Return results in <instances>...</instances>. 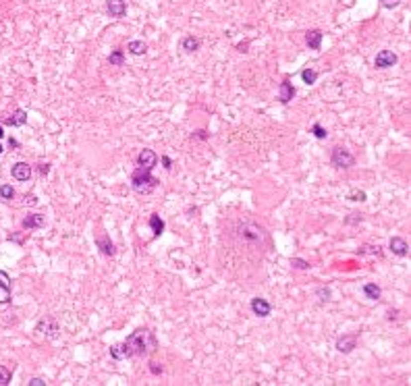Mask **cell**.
Here are the masks:
<instances>
[{
    "mask_svg": "<svg viewBox=\"0 0 411 386\" xmlns=\"http://www.w3.org/2000/svg\"><path fill=\"white\" fill-rule=\"evenodd\" d=\"M27 384H29V386H46V382H44L42 378H31Z\"/></svg>",
    "mask_w": 411,
    "mask_h": 386,
    "instance_id": "obj_36",
    "label": "cell"
},
{
    "mask_svg": "<svg viewBox=\"0 0 411 386\" xmlns=\"http://www.w3.org/2000/svg\"><path fill=\"white\" fill-rule=\"evenodd\" d=\"M27 239V232H15V235H10L8 241H13V243H23Z\"/></svg>",
    "mask_w": 411,
    "mask_h": 386,
    "instance_id": "obj_35",
    "label": "cell"
},
{
    "mask_svg": "<svg viewBox=\"0 0 411 386\" xmlns=\"http://www.w3.org/2000/svg\"><path fill=\"white\" fill-rule=\"evenodd\" d=\"M361 220H363V214H349L343 222H345V225H359Z\"/></svg>",
    "mask_w": 411,
    "mask_h": 386,
    "instance_id": "obj_32",
    "label": "cell"
},
{
    "mask_svg": "<svg viewBox=\"0 0 411 386\" xmlns=\"http://www.w3.org/2000/svg\"><path fill=\"white\" fill-rule=\"evenodd\" d=\"M2 123L8 125V127H23V125L27 123V112L23 110V108H17L10 116H4Z\"/></svg>",
    "mask_w": 411,
    "mask_h": 386,
    "instance_id": "obj_16",
    "label": "cell"
},
{
    "mask_svg": "<svg viewBox=\"0 0 411 386\" xmlns=\"http://www.w3.org/2000/svg\"><path fill=\"white\" fill-rule=\"evenodd\" d=\"M10 174H13V179L19 181V183H27L31 179V166L27 162H17V164L10 168Z\"/></svg>",
    "mask_w": 411,
    "mask_h": 386,
    "instance_id": "obj_11",
    "label": "cell"
},
{
    "mask_svg": "<svg viewBox=\"0 0 411 386\" xmlns=\"http://www.w3.org/2000/svg\"><path fill=\"white\" fill-rule=\"evenodd\" d=\"M36 330L42 332L44 336H48V338H56L58 332H61V326H58V322L54 318H44V320L38 322Z\"/></svg>",
    "mask_w": 411,
    "mask_h": 386,
    "instance_id": "obj_5",
    "label": "cell"
},
{
    "mask_svg": "<svg viewBox=\"0 0 411 386\" xmlns=\"http://www.w3.org/2000/svg\"><path fill=\"white\" fill-rule=\"evenodd\" d=\"M235 237L245 247H262V243L266 241V231L251 220H241L237 229H235Z\"/></svg>",
    "mask_w": 411,
    "mask_h": 386,
    "instance_id": "obj_2",
    "label": "cell"
},
{
    "mask_svg": "<svg viewBox=\"0 0 411 386\" xmlns=\"http://www.w3.org/2000/svg\"><path fill=\"white\" fill-rule=\"evenodd\" d=\"M199 46H202V42H199L197 38H193V36H185L181 40V50H185V52H197Z\"/></svg>",
    "mask_w": 411,
    "mask_h": 386,
    "instance_id": "obj_22",
    "label": "cell"
},
{
    "mask_svg": "<svg viewBox=\"0 0 411 386\" xmlns=\"http://www.w3.org/2000/svg\"><path fill=\"white\" fill-rule=\"evenodd\" d=\"M150 372L158 376V374H162V366H158V364H150Z\"/></svg>",
    "mask_w": 411,
    "mask_h": 386,
    "instance_id": "obj_38",
    "label": "cell"
},
{
    "mask_svg": "<svg viewBox=\"0 0 411 386\" xmlns=\"http://www.w3.org/2000/svg\"><path fill=\"white\" fill-rule=\"evenodd\" d=\"M127 50H129V54H133V56H142V54H146L148 46H146L144 40H131L127 44Z\"/></svg>",
    "mask_w": 411,
    "mask_h": 386,
    "instance_id": "obj_21",
    "label": "cell"
},
{
    "mask_svg": "<svg viewBox=\"0 0 411 386\" xmlns=\"http://www.w3.org/2000/svg\"><path fill=\"white\" fill-rule=\"evenodd\" d=\"M10 303V278L4 270H0V309Z\"/></svg>",
    "mask_w": 411,
    "mask_h": 386,
    "instance_id": "obj_10",
    "label": "cell"
},
{
    "mask_svg": "<svg viewBox=\"0 0 411 386\" xmlns=\"http://www.w3.org/2000/svg\"><path fill=\"white\" fill-rule=\"evenodd\" d=\"M15 197V189L10 185H0V200L4 202H10Z\"/></svg>",
    "mask_w": 411,
    "mask_h": 386,
    "instance_id": "obj_26",
    "label": "cell"
},
{
    "mask_svg": "<svg viewBox=\"0 0 411 386\" xmlns=\"http://www.w3.org/2000/svg\"><path fill=\"white\" fill-rule=\"evenodd\" d=\"M380 4H382L384 8H389V10H393V8H397L399 4H401V0H380Z\"/></svg>",
    "mask_w": 411,
    "mask_h": 386,
    "instance_id": "obj_34",
    "label": "cell"
},
{
    "mask_svg": "<svg viewBox=\"0 0 411 386\" xmlns=\"http://www.w3.org/2000/svg\"><path fill=\"white\" fill-rule=\"evenodd\" d=\"M322 40H324V33L320 29L305 31V44H308L312 50H320L322 48Z\"/></svg>",
    "mask_w": 411,
    "mask_h": 386,
    "instance_id": "obj_17",
    "label": "cell"
},
{
    "mask_svg": "<svg viewBox=\"0 0 411 386\" xmlns=\"http://www.w3.org/2000/svg\"><path fill=\"white\" fill-rule=\"evenodd\" d=\"M96 247H98V251H100L102 255H106V257H112V255L116 253V247H114V243L110 241L108 235L96 237Z\"/></svg>",
    "mask_w": 411,
    "mask_h": 386,
    "instance_id": "obj_13",
    "label": "cell"
},
{
    "mask_svg": "<svg viewBox=\"0 0 411 386\" xmlns=\"http://www.w3.org/2000/svg\"><path fill=\"white\" fill-rule=\"evenodd\" d=\"M361 293L366 295V299H370V301H378L382 297V289L376 283H366L361 287Z\"/></svg>",
    "mask_w": 411,
    "mask_h": 386,
    "instance_id": "obj_19",
    "label": "cell"
},
{
    "mask_svg": "<svg viewBox=\"0 0 411 386\" xmlns=\"http://www.w3.org/2000/svg\"><path fill=\"white\" fill-rule=\"evenodd\" d=\"M330 162L334 168H340V170H347L351 166H355V156L343 146H336L332 148V154H330Z\"/></svg>",
    "mask_w": 411,
    "mask_h": 386,
    "instance_id": "obj_4",
    "label": "cell"
},
{
    "mask_svg": "<svg viewBox=\"0 0 411 386\" xmlns=\"http://www.w3.org/2000/svg\"><path fill=\"white\" fill-rule=\"evenodd\" d=\"M395 318H397V311L391 309V311H389V320H395Z\"/></svg>",
    "mask_w": 411,
    "mask_h": 386,
    "instance_id": "obj_42",
    "label": "cell"
},
{
    "mask_svg": "<svg viewBox=\"0 0 411 386\" xmlns=\"http://www.w3.org/2000/svg\"><path fill=\"white\" fill-rule=\"evenodd\" d=\"M293 98H295V87H293V83L289 79H285L283 83H280V87H278V102L280 104H289Z\"/></svg>",
    "mask_w": 411,
    "mask_h": 386,
    "instance_id": "obj_15",
    "label": "cell"
},
{
    "mask_svg": "<svg viewBox=\"0 0 411 386\" xmlns=\"http://www.w3.org/2000/svg\"><path fill=\"white\" fill-rule=\"evenodd\" d=\"M156 349V338L148 328H139L133 334H129L123 343L110 347V357L114 361H123L135 355H146Z\"/></svg>",
    "mask_w": 411,
    "mask_h": 386,
    "instance_id": "obj_1",
    "label": "cell"
},
{
    "mask_svg": "<svg viewBox=\"0 0 411 386\" xmlns=\"http://www.w3.org/2000/svg\"><path fill=\"white\" fill-rule=\"evenodd\" d=\"M357 255H376V257H382V249L378 245H359L357 247Z\"/></svg>",
    "mask_w": 411,
    "mask_h": 386,
    "instance_id": "obj_24",
    "label": "cell"
},
{
    "mask_svg": "<svg viewBox=\"0 0 411 386\" xmlns=\"http://www.w3.org/2000/svg\"><path fill=\"white\" fill-rule=\"evenodd\" d=\"M148 222H150V229H152V232H154V237H160L162 232H164V229H166V225H164V220H162L158 214H152Z\"/></svg>",
    "mask_w": 411,
    "mask_h": 386,
    "instance_id": "obj_20",
    "label": "cell"
},
{
    "mask_svg": "<svg viewBox=\"0 0 411 386\" xmlns=\"http://www.w3.org/2000/svg\"><path fill=\"white\" fill-rule=\"evenodd\" d=\"M156 164H158V154H156L154 150H148V148H144L142 152H139V156H137V166L154 170V166H156Z\"/></svg>",
    "mask_w": 411,
    "mask_h": 386,
    "instance_id": "obj_8",
    "label": "cell"
},
{
    "mask_svg": "<svg viewBox=\"0 0 411 386\" xmlns=\"http://www.w3.org/2000/svg\"><path fill=\"white\" fill-rule=\"evenodd\" d=\"M44 225H46L44 214H27L21 222V227L25 231H36V229H42Z\"/></svg>",
    "mask_w": 411,
    "mask_h": 386,
    "instance_id": "obj_14",
    "label": "cell"
},
{
    "mask_svg": "<svg viewBox=\"0 0 411 386\" xmlns=\"http://www.w3.org/2000/svg\"><path fill=\"white\" fill-rule=\"evenodd\" d=\"M357 338H359V334L355 332V334H343V336H338L336 338V351L338 353H351V351L355 349V345H357Z\"/></svg>",
    "mask_w": 411,
    "mask_h": 386,
    "instance_id": "obj_9",
    "label": "cell"
},
{
    "mask_svg": "<svg viewBox=\"0 0 411 386\" xmlns=\"http://www.w3.org/2000/svg\"><path fill=\"white\" fill-rule=\"evenodd\" d=\"M38 170H40V174H48L50 172V164H40Z\"/></svg>",
    "mask_w": 411,
    "mask_h": 386,
    "instance_id": "obj_39",
    "label": "cell"
},
{
    "mask_svg": "<svg viewBox=\"0 0 411 386\" xmlns=\"http://www.w3.org/2000/svg\"><path fill=\"white\" fill-rule=\"evenodd\" d=\"M8 146L10 148H19V142H17V139H13V137H8Z\"/></svg>",
    "mask_w": 411,
    "mask_h": 386,
    "instance_id": "obj_41",
    "label": "cell"
},
{
    "mask_svg": "<svg viewBox=\"0 0 411 386\" xmlns=\"http://www.w3.org/2000/svg\"><path fill=\"white\" fill-rule=\"evenodd\" d=\"M249 308H251L253 315H257V318H268V315L272 313V306H270V301L264 299V297H253Z\"/></svg>",
    "mask_w": 411,
    "mask_h": 386,
    "instance_id": "obj_6",
    "label": "cell"
},
{
    "mask_svg": "<svg viewBox=\"0 0 411 386\" xmlns=\"http://www.w3.org/2000/svg\"><path fill=\"white\" fill-rule=\"evenodd\" d=\"M158 179L156 177H152V170L150 168H142V166H137L133 172H131V187H133V191L139 193V195H150L152 191L158 187Z\"/></svg>",
    "mask_w": 411,
    "mask_h": 386,
    "instance_id": "obj_3",
    "label": "cell"
},
{
    "mask_svg": "<svg viewBox=\"0 0 411 386\" xmlns=\"http://www.w3.org/2000/svg\"><path fill=\"white\" fill-rule=\"evenodd\" d=\"M208 137H210V133L204 131V129H199V131H195V133L191 135V139H197V142H206Z\"/></svg>",
    "mask_w": 411,
    "mask_h": 386,
    "instance_id": "obj_33",
    "label": "cell"
},
{
    "mask_svg": "<svg viewBox=\"0 0 411 386\" xmlns=\"http://www.w3.org/2000/svg\"><path fill=\"white\" fill-rule=\"evenodd\" d=\"M291 266H293V268H297V270H308V268H310V262L301 260V257H291Z\"/></svg>",
    "mask_w": 411,
    "mask_h": 386,
    "instance_id": "obj_30",
    "label": "cell"
},
{
    "mask_svg": "<svg viewBox=\"0 0 411 386\" xmlns=\"http://www.w3.org/2000/svg\"><path fill=\"white\" fill-rule=\"evenodd\" d=\"M330 295H332L330 289H326V287H320L318 291H316V297H318L322 303H324V301H330Z\"/></svg>",
    "mask_w": 411,
    "mask_h": 386,
    "instance_id": "obj_31",
    "label": "cell"
},
{
    "mask_svg": "<svg viewBox=\"0 0 411 386\" xmlns=\"http://www.w3.org/2000/svg\"><path fill=\"white\" fill-rule=\"evenodd\" d=\"M397 54L393 52V50H380L378 54H376V58H374V67L376 69H391V67H395L397 65Z\"/></svg>",
    "mask_w": 411,
    "mask_h": 386,
    "instance_id": "obj_7",
    "label": "cell"
},
{
    "mask_svg": "<svg viewBox=\"0 0 411 386\" xmlns=\"http://www.w3.org/2000/svg\"><path fill=\"white\" fill-rule=\"evenodd\" d=\"M2 137H4V129H2V127H0V139H2Z\"/></svg>",
    "mask_w": 411,
    "mask_h": 386,
    "instance_id": "obj_43",
    "label": "cell"
},
{
    "mask_svg": "<svg viewBox=\"0 0 411 386\" xmlns=\"http://www.w3.org/2000/svg\"><path fill=\"white\" fill-rule=\"evenodd\" d=\"M347 200L349 202H366L368 195H366V191H361V189H353V191L347 193Z\"/></svg>",
    "mask_w": 411,
    "mask_h": 386,
    "instance_id": "obj_28",
    "label": "cell"
},
{
    "mask_svg": "<svg viewBox=\"0 0 411 386\" xmlns=\"http://www.w3.org/2000/svg\"><path fill=\"white\" fill-rule=\"evenodd\" d=\"M2 152H4V148H2V146H0V156H2Z\"/></svg>",
    "mask_w": 411,
    "mask_h": 386,
    "instance_id": "obj_44",
    "label": "cell"
},
{
    "mask_svg": "<svg viewBox=\"0 0 411 386\" xmlns=\"http://www.w3.org/2000/svg\"><path fill=\"white\" fill-rule=\"evenodd\" d=\"M106 13L114 19H123L127 15V2L125 0H106Z\"/></svg>",
    "mask_w": 411,
    "mask_h": 386,
    "instance_id": "obj_12",
    "label": "cell"
},
{
    "mask_svg": "<svg viewBox=\"0 0 411 386\" xmlns=\"http://www.w3.org/2000/svg\"><path fill=\"white\" fill-rule=\"evenodd\" d=\"M301 81L305 85H314L316 81H318V71L316 69H312V67H305L303 71H301Z\"/></svg>",
    "mask_w": 411,
    "mask_h": 386,
    "instance_id": "obj_23",
    "label": "cell"
},
{
    "mask_svg": "<svg viewBox=\"0 0 411 386\" xmlns=\"http://www.w3.org/2000/svg\"><path fill=\"white\" fill-rule=\"evenodd\" d=\"M162 164H164V168H166V170H170L172 168V160L168 156H162Z\"/></svg>",
    "mask_w": 411,
    "mask_h": 386,
    "instance_id": "obj_37",
    "label": "cell"
},
{
    "mask_svg": "<svg viewBox=\"0 0 411 386\" xmlns=\"http://www.w3.org/2000/svg\"><path fill=\"white\" fill-rule=\"evenodd\" d=\"M108 63H110L112 67H121V65L125 63V50H121V48L110 50V54H108Z\"/></svg>",
    "mask_w": 411,
    "mask_h": 386,
    "instance_id": "obj_25",
    "label": "cell"
},
{
    "mask_svg": "<svg viewBox=\"0 0 411 386\" xmlns=\"http://www.w3.org/2000/svg\"><path fill=\"white\" fill-rule=\"evenodd\" d=\"M310 131H312V135H314L316 139H326V137H328V131H326V129H324L320 123H314Z\"/></svg>",
    "mask_w": 411,
    "mask_h": 386,
    "instance_id": "obj_29",
    "label": "cell"
},
{
    "mask_svg": "<svg viewBox=\"0 0 411 386\" xmlns=\"http://www.w3.org/2000/svg\"><path fill=\"white\" fill-rule=\"evenodd\" d=\"M13 380V370H8L4 366H0V386H6Z\"/></svg>",
    "mask_w": 411,
    "mask_h": 386,
    "instance_id": "obj_27",
    "label": "cell"
},
{
    "mask_svg": "<svg viewBox=\"0 0 411 386\" xmlns=\"http://www.w3.org/2000/svg\"><path fill=\"white\" fill-rule=\"evenodd\" d=\"M247 46H249L247 42H245V44H239V46H237V50H239V52H247Z\"/></svg>",
    "mask_w": 411,
    "mask_h": 386,
    "instance_id": "obj_40",
    "label": "cell"
},
{
    "mask_svg": "<svg viewBox=\"0 0 411 386\" xmlns=\"http://www.w3.org/2000/svg\"><path fill=\"white\" fill-rule=\"evenodd\" d=\"M389 247H391V251H393L395 255H399V257H407V255H409V245H407V241L401 239V237H393L391 243H389Z\"/></svg>",
    "mask_w": 411,
    "mask_h": 386,
    "instance_id": "obj_18",
    "label": "cell"
}]
</instances>
